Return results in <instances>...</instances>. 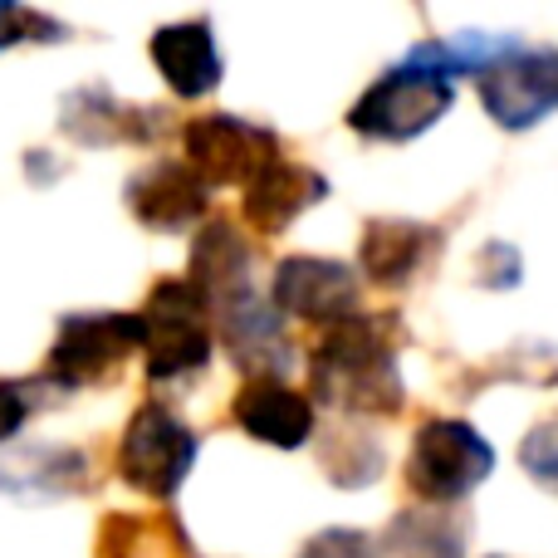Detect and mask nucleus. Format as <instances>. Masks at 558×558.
Returning <instances> with one entry per match:
<instances>
[{
    "mask_svg": "<svg viewBox=\"0 0 558 558\" xmlns=\"http://www.w3.org/2000/svg\"><path fill=\"white\" fill-rule=\"evenodd\" d=\"M520 275H524V265H520V255H514L510 245H485L481 251V279L485 284L510 289V284H520Z\"/></svg>",
    "mask_w": 558,
    "mask_h": 558,
    "instance_id": "21",
    "label": "nucleus"
},
{
    "mask_svg": "<svg viewBox=\"0 0 558 558\" xmlns=\"http://www.w3.org/2000/svg\"><path fill=\"white\" fill-rule=\"evenodd\" d=\"M143 348V314H69L49 348V377L84 387L118 373L128 353Z\"/></svg>",
    "mask_w": 558,
    "mask_h": 558,
    "instance_id": "7",
    "label": "nucleus"
},
{
    "mask_svg": "<svg viewBox=\"0 0 558 558\" xmlns=\"http://www.w3.org/2000/svg\"><path fill=\"white\" fill-rule=\"evenodd\" d=\"M196 465V432L182 426L167 407H137V416L123 432V451H118V471L133 490L143 495H167L182 490V481Z\"/></svg>",
    "mask_w": 558,
    "mask_h": 558,
    "instance_id": "6",
    "label": "nucleus"
},
{
    "mask_svg": "<svg viewBox=\"0 0 558 558\" xmlns=\"http://www.w3.org/2000/svg\"><path fill=\"white\" fill-rule=\"evenodd\" d=\"M157 118L147 108H128L123 98L104 94V88H84L64 104V133H74L78 143H143V137L157 133Z\"/></svg>",
    "mask_w": 558,
    "mask_h": 558,
    "instance_id": "15",
    "label": "nucleus"
},
{
    "mask_svg": "<svg viewBox=\"0 0 558 558\" xmlns=\"http://www.w3.org/2000/svg\"><path fill=\"white\" fill-rule=\"evenodd\" d=\"M182 147H186V167L202 177L206 186H251L265 167L279 162V137L260 123H245L231 113H211V118H192L182 128Z\"/></svg>",
    "mask_w": 558,
    "mask_h": 558,
    "instance_id": "5",
    "label": "nucleus"
},
{
    "mask_svg": "<svg viewBox=\"0 0 558 558\" xmlns=\"http://www.w3.org/2000/svg\"><path fill=\"white\" fill-rule=\"evenodd\" d=\"M235 422L255 436V441H270L279 451H294L308 441L314 432V407L284 387L279 377H255L241 397H235Z\"/></svg>",
    "mask_w": 558,
    "mask_h": 558,
    "instance_id": "12",
    "label": "nucleus"
},
{
    "mask_svg": "<svg viewBox=\"0 0 558 558\" xmlns=\"http://www.w3.org/2000/svg\"><path fill=\"white\" fill-rule=\"evenodd\" d=\"M304 558H373V544L353 530H328L304 549Z\"/></svg>",
    "mask_w": 558,
    "mask_h": 558,
    "instance_id": "20",
    "label": "nucleus"
},
{
    "mask_svg": "<svg viewBox=\"0 0 558 558\" xmlns=\"http://www.w3.org/2000/svg\"><path fill=\"white\" fill-rule=\"evenodd\" d=\"M392 558H461L465 524L451 510H407L387 530Z\"/></svg>",
    "mask_w": 558,
    "mask_h": 558,
    "instance_id": "17",
    "label": "nucleus"
},
{
    "mask_svg": "<svg viewBox=\"0 0 558 558\" xmlns=\"http://www.w3.org/2000/svg\"><path fill=\"white\" fill-rule=\"evenodd\" d=\"M153 64L162 69L167 88L182 98H202L221 84V49L206 20H182L162 25L153 35Z\"/></svg>",
    "mask_w": 558,
    "mask_h": 558,
    "instance_id": "11",
    "label": "nucleus"
},
{
    "mask_svg": "<svg viewBox=\"0 0 558 558\" xmlns=\"http://www.w3.org/2000/svg\"><path fill=\"white\" fill-rule=\"evenodd\" d=\"M451 104H456V94L446 78L397 64L392 74H383L363 98H357L348 123H353L363 137L407 143V137L426 133L432 123H441V118L451 113Z\"/></svg>",
    "mask_w": 558,
    "mask_h": 558,
    "instance_id": "4",
    "label": "nucleus"
},
{
    "mask_svg": "<svg viewBox=\"0 0 558 558\" xmlns=\"http://www.w3.org/2000/svg\"><path fill=\"white\" fill-rule=\"evenodd\" d=\"M324 196H328V182L318 172H308V167H299V162H275L245 186V221H251L255 231L275 235V231H284L299 211L324 202Z\"/></svg>",
    "mask_w": 558,
    "mask_h": 558,
    "instance_id": "13",
    "label": "nucleus"
},
{
    "mask_svg": "<svg viewBox=\"0 0 558 558\" xmlns=\"http://www.w3.org/2000/svg\"><path fill=\"white\" fill-rule=\"evenodd\" d=\"M128 206L153 231H186L206 211V182L186 162H153L128 182Z\"/></svg>",
    "mask_w": 558,
    "mask_h": 558,
    "instance_id": "10",
    "label": "nucleus"
},
{
    "mask_svg": "<svg viewBox=\"0 0 558 558\" xmlns=\"http://www.w3.org/2000/svg\"><path fill=\"white\" fill-rule=\"evenodd\" d=\"M481 104L500 128L520 133L558 108V54L554 49H514L481 74Z\"/></svg>",
    "mask_w": 558,
    "mask_h": 558,
    "instance_id": "8",
    "label": "nucleus"
},
{
    "mask_svg": "<svg viewBox=\"0 0 558 558\" xmlns=\"http://www.w3.org/2000/svg\"><path fill=\"white\" fill-rule=\"evenodd\" d=\"M520 465L530 471V481H539L549 495H558V422H544L539 432L524 436Z\"/></svg>",
    "mask_w": 558,
    "mask_h": 558,
    "instance_id": "19",
    "label": "nucleus"
},
{
    "mask_svg": "<svg viewBox=\"0 0 558 558\" xmlns=\"http://www.w3.org/2000/svg\"><path fill=\"white\" fill-rule=\"evenodd\" d=\"M357 304V279L338 260H314V255H294L275 270V314H294L308 324H343L353 318Z\"/></svg>",
    "mask_w": 558,
    "mask_h": 558,
    "instance_id": "9",
    "label": "nucleus"
},
{
    "mask_svg": "<svg viewBox=\"0 0 558 558\" xmlns=\"http://www.w3.org/2000/svg\"><path fill=\"white\" fill-rule=\"evenodd\" d=\"M432 231L412 221H373L363 231V270L377 284H402L407 275L422 265Z\"/></svg>",
    "mask_w": 558,
    "mask_h": 558,
    "instance_id": "16",
    "label": "nucleus"
},
{
    "mask_svg": "<svg viewBox=\"0 0 558 558\" xmlns=\"http://www.w3.org/2000/svg\"><path fill=\"white\" fill-rule=\"evenodd\" d=\"M143 348H147V377H157V383L206 367L211 328H206V299L192 279H162L153 289L143 314Z\"/></svg>",
    "mask_w": 558,
    "mask_h": 558,
    "instance_id": "3",
    "label": "nucleus"
},
{
    "mask_svg": "<svg viewBox=\"0 0 558 558\" xmlns=\"http://www.w3.org/2000/svg\"><path fill=\"white\" fill-rule=\"evenodd\" d=\"M64 35L69 29L59 25V20L39 15V10H25V5H5V0H0V49L25 45V39L49 45V39H64Z\"/></svg>",
    "mask_w": 558,
    "mask_h": 558,
    "instance_id": "18",
    "label": "nucleus"
},
{
    "mask_svg": "<svg viewBox=\"0 0 558 558\" xmlns=\"http://www.w3.org/2000/svg\"><path fill=\"white\" fill-rule=\"evenodd\" d=\"M308 377H314V392L343 412L392 416L402 407V377H397V353L383 318L353 314L333 324L314 348Z\"/></svg>",
    "mask_w": 558,
    "mask_h": 558,
    "instance_id": "1",
    "label": "nucleus"
},
{
    "mask_svg": "<svg viewBox=\"0 0 558 558\" xmlns=\"http://www.w3.org/2000/svg\"><path fill=\"white\" fill-rule=\"evenodd\" d=\"M25 416H29V397L15 383H0V441H10L25 426Z\"/></svg>",
    "mask_w": 558,
    "mask_h": 558,
    "instance_id": "22",
    "label": "nucleus"
},
{
    "mask_svg": "<svg viewBox=\"0 0 558 558\" xmlns=\"http://www.w3.org/2000/svg\"><path fill=\"white\" fill-rule=\"evenodd\" d=\"M192 284L202 289L206 308H231L235 299L255 294L251 289V255H245L241 235L231 226H211V231L196 235V251H192Z\"/></svg>",
    "mask_w": 558,
    "mask_h": 558,
    "instance_id": "14",
    "label": "nucleus"
},
{
    "mask_svg": "<svg viewBox=\"0 0 558 558\" xmlns=\"http://www.w3.org/2000/svg\"><path fill=\"white\" fill-rule=\"evenodd\" d=\"M490 471H495L490 441L465 422H426L412 441V456H407V485L426 505L465 500Z\"/></svg>",
    "mask_w": 558,
    "mask_h": 558,
    "instance_id": "2",
    "label": "nucleus"
}]
</instances>
